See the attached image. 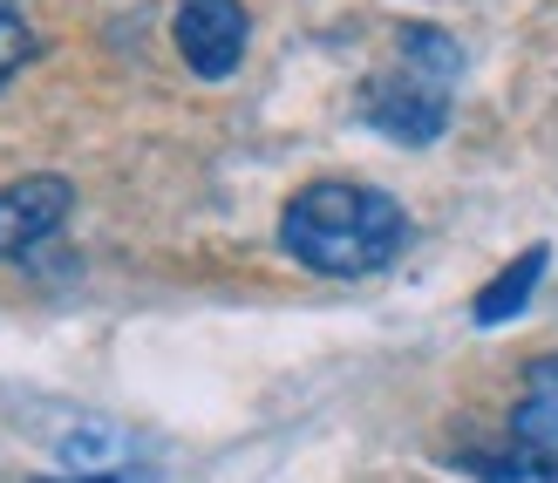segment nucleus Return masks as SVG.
I'll return each instance as SVG.
<instances>
[{"mask_svg":"<svg viewBox=\"0 0 558 483\" xmlns=\"http://www.w3.org/2000/svg\"><path fill=\"white\" fill-rule=\"evenodd\" d=\"M75 205V191L69 178H14V184H0V259H21V252H35L41 239L62 232V218Z\"/></svg>","mask_w":558,"mask_h":483,"instance_id":"nucleus-4","label":"nucleus"},{"mask_svg":"<svg viewBox=\"0 0 558 483\" xmlns=\"http://www.w3.org/2000/svg\"><path fill=\"white\" fill-rule=\"evenodd\" d=\"M41 483H130V476H123V470H117V476H75V470H69V476H41Z\"/></svg>","mask_w":558,"mask_h":483,"instance_id":"nucleus-10","label":"nucleus"},{"mask_svg":"<svg viewBox=\"0 0 558 483\" xmlns=\"http://www.w3.org/2000/svg\"><path fill=\"white\" fill-rule=\"evenodd\" d=\"M279 245L320 279H361V273H381L409 245V218L375 184L327 178L293 191V205L279 212Z\"/></svg>","mask_w":558,"mask_h":483,"instance_id":"nucleus-1","label":"nucleus"},{"mask_svg":"<svg viewBox=\"0 0 558 483\" xmlns=\"http://www.w3.org/2000/svg\"><path fill=\"white\" fill-rule=\"evenodd\" d=\"M14 8H21V0H0V14H14Z\"/></svg>","mask_w":558,"mask_h":483,"instance_id":"nucleus-11","label":"nucleus"},{"mask_svg":"<svg viewBox=\"0 0 558 483\" xmlns=\"http://www.w3.org/2000/svg\"><path fill=\"white\" fill-rule=\"evenodd\" d=\"M27 55H35V27H27L21 14H0V82H8Z\"/></svg>","mask_w":558,"mask_h":483,"instance_id":"nucleus-8","label":"nucleus"},{"mask_svg":"<svg viewBox=\"0 0 558 483\" xmlns=\"http://www.w3.org/2000/svg\"><path fill=\"white\" fill-rule=\"evenodd\" d=\"M511 430L532 443V449H558V354H545L532 375H524V395H518Z\"/></svg>","mask_w":558,"mask_h":483,"instance_id":"nucleus-6","label":"nucleus"},{"mask_svg":"<svg viewBox=\"0 0 558 483\" xmlns=\"http://www.w3.org/2000/svg\"><path fill=\"white\" fill-rule=\"evenodd\" d=\"M245 35L253 21L239 0H178V55L198 82H226L245 62Z\"/></svg>","mask_w":558,"mask_h":483,"instance_id":"nucleus-3","label":"nucleus"},{"mask_svg":"<svg viewBox=\"0 0 558 483\" xmlns=\"http://www.w3.org/2000/svg\"><path fill=\"white\" fill-rule=\"evenodd\" d=\"M545 266H551V252L545 245H532L524 252V259H511L505 273L490 279V287L477 293V306H470V314H477L484 327H497V321H511V314H524V300L538 293V279H545Z\"/></svg>","mask_w":558,"mask_h":483,"instance_id":"nucleus-5","label":"nucleus"},{"mask_svg":"<svg viewBox=\"0 0 558 483\" xmlns=\"http://www.w3.org/2000/svg\"><path fill=\"white\" fill-rule=\"evenodd\" d=\"M457 75H463V48L442 35V27L415 21L396 35V55L368 75L361 89V123L381 130L388 144H436L442 123H450L457 102Z\"/></svg>","mask_w":558,"mask_h":483,"instance_id":"nucleus-2","label":"nucleus"},{"mask_svg":"<svg viewBox=\"0 0 558 483\" xmlns=\"http://www.w3.org/2000/svg\"><path fill=\"white\" fill-rule=\"evenodd\" d=\"M123 457H130V443H123V430H109V422H89V430L62 436V463L75 476H117Z\"/></svg>","mask_w":558,"mask_h":483,"instance_id":"nucleus-7","label":"nucleus"},{"mask_svg":"<svg viewBox=\"0 0 558 483\" xmlns=\"http://www.w3.org/2000/svg\"><path fill=\"white\" fill-rule=\"evenodd\" d=\"M484 483H558V463L545 457H505V463H490Z\"/></svg>","mask_w":558,"mask_h":483,"instance_id":"nucleus-9","label":"nucleus"}]
</instances>
